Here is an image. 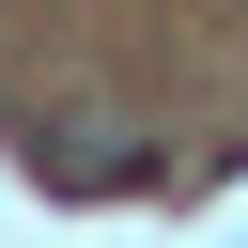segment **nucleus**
I'll return each instance as SVG.
<instances>
[{"label":"nucleus","mask_w":248,"mask_h":248,"mask_svg":"<svg viewBox=\"0 0 248 248\" xmlns=\"http://www.w3.org/2000/svg\"><path fill=\"white\" fill-rule=\"evenodd\" d=\"M31 170L46 186H140V140L124 124H31Z\"/></svg>","instance_id":"f257e3e1"}]
</instances>
